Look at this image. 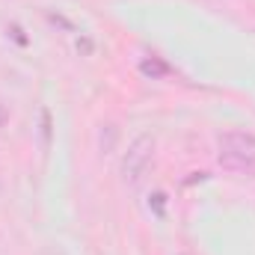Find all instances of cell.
<instances>
[{
    "label": "cell",
    "mask_w": 255,
    "mask_h": 255,
    "mask_svg": "<svg viewBox=\"0 0 255 255\" xmlns=\"http://www.w3.org/2000/svg\"><path fill=\"white\" fill-rule=\"evenodd\" d=\"M154 157H157V139H154L151 133L133 136V139L128 142L122 160H119V178H122V184L130 187V190L142 187L145 178H148L151 169H154Z\"/></svg>",
    "instance_id": "obj_2"
},
{
    "label": "cell",
    "mask_w": 255,
    "mask_h": 255,
    "mask_svg": "<svg viewBox=\"0 0 255 255\" xmlns=\"http://www.w3.org/2000/svg\"><path fill=\"white\" fill-rule=\"evenodd\" d=\"M116 136H119V130H116V125H101V130H98V148H101V154H110L113 148H116Z\"/></svg>",
    "instance_id": "obj_3"
},
{
    "label": "cell",
    "mask_w": 255,
    "mask_h": 255,
    "mask_svg": "<svg viewBox=\"0 0 255 255\" xmlns=\"http://www.w3.org/2000/svg\"><path fill=\"white\" fill-rule=\"evenodd\" d=\"M217 160L223 169L244 175V178H255V133L232 128L223 130L217 136Z\"/></svg>",
    "instance_id": "obj_1"
}]
</instances>
